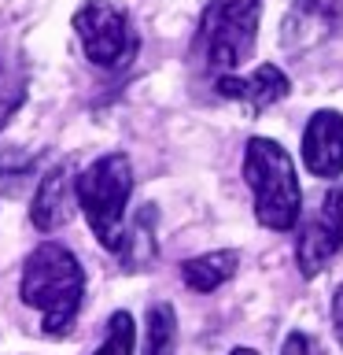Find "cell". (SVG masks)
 Instances as JSON below:
<instances>
[{
    "mask_svg": "<svg viewBox=\"0 0 343 355\" xmlns=\"http://www.w3.org/2000/svg\"><path fill=\"white\" fill-rule=\"evenodd\" d=\"M22 304L41 311V326L48 337H66L77 322L85 296V270L71 248L59 241H44L30 252L19 282Z\"/></svg>",
    "mask_w": 343,
    "mask_h": 355,
    "instance_id": "1",
    "label": "cell"
},
{
    "mask_svg": "<svg viewBox=\"0 0 343 355\" xmlns=\"http://www.w3.org/2000/svg\"><path fill=\"white\" fill-rule=\"evenodd\" d=\"M74 193H77V207L85 211V222L93 230V237L104 244L107 252L122 255L126 248V204L133 193V166L129 155L122 152H107L100 155L93 166H85L74 178Z\"/></svg>",
    "mask_w": 343,
    "mask_h": 355,
    "instance_id": "2",
    "label": "cell"
},
{
    "mask_svg": "<svg viewBox=\"0 0 343 355\" xmlns=\"http://www.w3.org/2000/svg\"><path fill=\"white\" fill-rule=\"evenodd\" d=\"M243 178L254 193V218L273 233L292 230L303 204L292 155L270 137H251L243 148Z\"/></svg>",
    "mask_w": 343,
    "mask_h": 355,
    "instance_id": "3",
    "label": "cell"
},
{
    "mask_svg": "<svg viewBox=\"0 0 343 355\" xmlns=\"http://www.w3.org/2000/svg\"><path fill=\"white\" fill-rule=\"evenodd\" d=\"M262 0H210L199 19V49L207 71L237 74L254 55Z\"/></svg>",
    "mask_w": 343,
    "mask_h": 355,
    "instance_id": "4",
    "label": "cell"
},
{
    "mask_svg": "<svg viewBox=\"0 0 343 355\" xmlns=\"http://www.w3.org/2000/svg\"><path fill=\"white\" fill-rule=\"evenodd\" d=\"M74 33L82 41V52L89 63L115 71L126 67L137 55V30L129 22V11L118 0H85L74 11Z\"/></svg>",
    "mask_w": 343,
    "mask_h": 355,
    "instance_id": "5",
    "label": "cell"
},
{
    "mask_svg": "<svg viewBox=\"0 0 343 355\" xmlns=\"http://www.w3.org/2000/svg\"><path fill=\"white\" fill-rule=\"evenodd\" d=\"M343 252V185L328 189L321 207L306 218V226L299 230L295 241V263L303 277L321 274L325 266Z\"/></svg>",
    "mask_w": 343,
    "mask_h": 355,
    "instance_id": "6",
    "label": "cell"
},
{
    "mask_svg": "<svg viewBox=\"0 0 343 355\" xmlns=\"http://www.w3.org/2000/svg\"><path fill=\"white\" fill-rule=\"evenodd\" d=\"M343 30V0H295L284 19L281 44L288 52H306Z\"/></svg>",
    "mask_w": 343,
    "mask_h": 355,
    "instance_id": "7",
    "label": "cell"
},
{
    "mask_svg": "<svg viewBox=\"0 0 343 355\" xmlns=\"http://www.w3.org/2000/svg\"><path fill=\"white\" fill-rule=\"evenodd\" d=\"M303 163L314 178L343 174V115L340 111H314L303 130Z\"/></svg>",
    "mask_w": 343,
    "mask_h": 355,
    "instance_id": "8",
    "label": "cell"
},
{
    "mask_svg": "<svg viewBox=\"0 0 343 355\" xmlns=\"http://www.w3.org/2000/svg\"><path fill=\"white\" fill-rule=\"evenodd\" d=\"M77 207V193H74V174L71 166L59 163L37 182L33 193V207H30V222L41 233H55L59 226H66Z\"/></svg>",
    "mask_w": 343,
    "mask_h": 355,
    "instance_id": "9",
    "label": "cell"
},
{
    "mask_svg": "<svg viewBox=\"0 0 343 355\" xmlns=\"http://www.w3.org/2000/svg\"><path fill=\"white\" fill-rule=\"evenodd\" d=\"M218 96H225V100H240L248 111H266V107H273L277 100H284L288 96V89H292V82H288V74L281 71V67H273V63H262L254 74L248 78H240V74H221L218 82Z\"/></svg>",
    "mask_w": 343,
    "mask_h": 355,
    "instance_id": "10",
    "label": "cell"
},
{
    "mask_svg": "<svg viewBox=\"0 0 343 355\" xmlns=\"http://www.w3.org/2000/svg\"><path fill=\"white\" fill-rule=\"evenodd\" d=\"M30 96V60L15 44L0 41V130L19 115Z\"/></svg>",
    "mask_w": 343,
    "mask_h": 355,
    "instance_id": "11",
    "label": "cell"
},
{
    "mask_svg": "<svg viewBox=\"0 0 343 355\" xmlns=\"http://www.w3.org/2000/svg\"><path fill=\"white\" fill-rule=\"evenodd\" d=\"M240 266V255L225 248V252H207V255H196V259H185L181 263V277L192 293H214L237 274Z\"/></svg>",
    "mask_w": 343,
    "mask_h": 355,
    "instance_id": "12",
    "label": "cell"
},
{
    "mask_svg": "<svg viewBox=\"0 0 343 355\" xmlns=\"http://www.w3.org/2000/svg\"><path fill=\"white\" fill-rule=\"evenodd\" d=\"M177 352V315L170 304H151L144 315V355Z\"/></svg>",
    "mask_w": 343,
    "mask_h": 355,
    "instance_id": "13",
    "label": "cell"
},
{
    "mask_svg": "<svg viewBox=\"0 0 343 355\" xmlns=\"http://www.w3.org/2000/svg\"><path fill=\"white\" fill-rule=\"evenodd\" d=\"M37 155L26 148H0V193H19L22 185L33 182Z\"/></svg>",
    "mask_w": 343,
    "mask_h": 355,
    "instance_id": "14",
    "label": "cell"
},
{
    "mask_svg": "<svg viewBox=\"0 0 343 355\" xmlns=\"http://www.w3.org/2000/svg\"><path fill=\"white\" fill-rule=\"evenodd\" d=\"M133 344H137V326H133L129 311H115L107 322V337L93 355H133Z\"/></svg>",
    "mask_w": 343,
    "mask_h": 355,
    "instance_id": "15",
    "label": "cell"
},
{
    "mask_svg": "<svg viewBox=\"0 0 343 355\" xmlns=\"http://www.w3.org/2000/svg\"><path fill=\"white\" fill-rule=\"evenodd\" d=\"M281 355H317V348H314V340H310L303 329H292L288 340H284V348H281Z\"/></svg>",
    "mask_w": 343,
    "mask_h": 355,
    "instance_id": "16",
    "label": "cell"
},
{
    "mask_svg": "<svg viewBox=\"0 0 343 355\" xmlns=\"http://www.w3.org/2000/svg\"><path fill=\"white\" fill-rule=\"evenodd\" d=\"M332 326H336V337L343 344V285L336 288V296H332Z\"/></svg>",
    "mask_w": 343,
    "mask_h": 355,
    "instance_id": "17",
    "label": "cell"
},
{
    "mask_svg": "<svg viewBox=\"0 0 343 355\" xmlns=\"http://www.w3.org/2000/svg\"><path fill=\"white\" fill-rule=\"evenodd\" d=\"M229 355H259V352H254V348H232Z\"/></svg>",
    "mask_w": 343,
    "mask_h": 355,
    "instance_id": "18",
    "label": "cell"
}]
</instances>
